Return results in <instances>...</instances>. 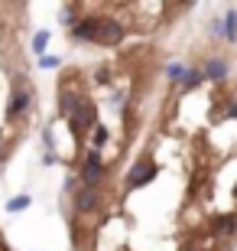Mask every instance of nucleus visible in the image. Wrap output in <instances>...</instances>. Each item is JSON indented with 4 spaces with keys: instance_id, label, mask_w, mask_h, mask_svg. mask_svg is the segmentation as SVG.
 <instances>
[{
    "instance_id": "nucleus-1",
    "label": "nucleus",
    "mask_w": 237,
    "mask_h": 251,
    "mask_svg": "<svg viewBox=\"0 0 237 251\" xmlns=\"http://www.w3.org/2000/svg\"><path fill=\"white\" fill-rule=\"evenodd\" d=\"M62 219L75 251L237 248V75L215 49L169 59L137 144Z\"/></svg>"
},
{
    "instance_id": "nucleus-2",
    "label": "nucleus",
    "mask_w": 237,
    "mask_h": 251,
    "mask_svg": "<svg viewBox=\"0 0 237 251\" xmlns=\"http://www.w3.org/2000/svg\"><path fill=\"white\" fill-rule=\"evenodd\" d=\"M169 59L166 39H150L59 72L46 140L65 170L62 202L82 199L114 176L153 114Z\"/></svg>"
},
{
    "instance_id": "nucleus-3",
    "label": "nucleus",
    "mask_w": 237,
    "mask_h": 251,
    "mask_svg": "<svg viewBox=\"0 0 237 251\" xmlns=\"http://www.w3.org/2000/svg\"><path fill=\"white\" fill-rule=\"evenodd\" d=\"M43 121L29 62V7L0 0V167L13 160Z\"/></svg>"
},
{
    "instance_id": "nucleus-4",
    "label": "nucleus",
    "mask_w": 237,
    "mask_h": 251,
    "mask_svg": "<svg viewBox=\"0 0 237 251\" xmlns=\"http://www.w3.org/2000/svg\"><path fill=\"white\" fill-rule=\"evenodd\" d=\"M192 13V3H65L62 26L72 43L94 46L101 52L133 43L166 39Z\"/></svg>"
},
{
    "instance_id": "nucleus-5",
    "label": "nucleus",
    "mask_w": 237,
    "mask_h": 251,
    "mask_svg": "<svg viewBox=\"0 0 237 251\" xmlns=\"http://www.w3.org/2000/svg\"><path fill=\"white\" fill-rule=\"evenodd\" d=\"M0 251H10V245H7V238H3V232H0Z\"/></svg>"
}]
</instances>
